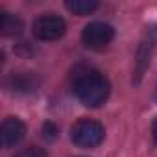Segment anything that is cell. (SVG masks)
I'll return each mask as SVG.
<instances>
[{"label":"cell","instance_id":"1","mask_svg":"<svg viewBox=\"0 0 157 157\" xmlns=\"http://www.w3.org/2000/svg\"><path fill=\"white\" fill-rule=\"evenodd\" d=\"M72 89L83 105L87 107H100L111 91L109 80L98 70L94 68H82L76 70L74 74V82H72Z\"/></svg>","mask_w":157,"mask_h":157},{"label":"cell","instance_id":"2","mask_svg":"<svg viewBox=\"0 0 157 157\" xmlns=\"http://www.w3.org/2000/svg\"><path fill=\"white\" fill-rule=\"evenodd\" d=\"M105 129L93 118H80L70 129V139L80 148H96L104 140Z\"/></svg>","mask_w":157,"mask_h":157},{"label":"cell","instance_id":"3","mask_svg":"<svg viewBox=\"0 0 157 157\" xmlns=\"http://www.w3.org/2000/svg\"><path fill=\"white\" fill-rule=\"evenodd\" d=\"M115 37V30L107 22H91L83 28V44L91 50H104Z\"/></svg>","mask_w":157,"mask_h":157},{"label":"cell","instance_id":"4","mask_svg":"<svg viewBox=\"0 0 157 157\" xmlns=\"http://www.w3.org/2000/svg\"><path fill=\"white\" fill-rule=\"evenodd\" d=\"M67 24L57 15H43L33 22V35L41 41H57L65 35Z\"/></svg>","mask_w":157,"mask_h":157},{"label":"cell","instance_id":"5","mask_svg":"<svg viewBox=\"0 0 157 157\" xmlns=\"http://www.w3.org/2000/svg\"><path fill=\"white\" fill-rule=\"evenodd\" d=\"M155 44H157V28H150L146 30L142 41H140V46H139V52H137V63H135V82H139L144 70L148 68L150 65V59H151V54L155 50Z\"/></svg>","mask_w":157,"mask_h":157},{"label":"cell","instance_id":"6","mask_svg":"<svg viewBox=\"0 0 157 157\" xmlns=\"http://www.w3.org/2000/svg\"><path fill=\"white\" fill-rule=\"evenodd\" d=\"M26 135V126L22 120L15 118V117H8L2 122V129H0V137H2V146L4 148H11L15 144H19Z\"/></svg>","mask_w":157,"mask_h":157},{"label":"cell","instance_id":"7","mask_svg":"<svg viewBox=\"0 0 157 157\" xmlns=\"http://www.w3.org/2000/svg\"><path fill=\"white\" fill-rule=\"evenodd\" d=\"M37 78L33 74H28V72H21V74H13L10 80H8V87L11 91H17V93H30L37 87Z\"/></svg>","mask_w":157,"mask_h":157},{"label":"cell","instance_id":"8","mask_svg":"<svg viewBox=\"0 0 157 157\" xmlns=\"http://www.w3.org/2000/svg\"><path fill=\"white\" fill-rule=\"evenodd\" d=\"M22 21L11 13H2V19H0V32L6 37H13V35H21L22 33Z\"/></svg>","mask_w":157,"mask_h":157},{"label":"cell","instance_id":"9","mask_svg":"<svg viewBox=\"0 0 157 157\" xmlns=\"http://www.w3.org/2000/svg\"><path fill=\"white\" fill-rule=\"evenodd\" d=\"M65 6L74 15H89L98 8V2L96 0H68Z\"/></svg>","mask_w":157,"mask_h":157},{"label":"cell","instance_id":"10","mask_svg":"<svg viewBox=\"0 0 157 157\" xmlns=\"http://www.w3.org/2000/svg\"><path fill=\"white\" fill-rule=\"evenodd\" d=\"M15 157H48V153L39 146H28V148L21 150Z\"/></svg>","mask_w":157,"mask_h":157},{"label":"cell","instance_id":"11","mask_svg":"<svg viewBox=\"0 0 157 157\" xmlns=\"http://www.w3.org/2000/svg\"><path fill=\"white\" fill-rule=\"evenodd\" d=\"M56 133H57V129H56V126H54V124L46 122V124L43 126V137H46V139H54V137H56Z\"/></svg>","mask_w":157,"mask_h":157},{"label":"cell","instance_id":"12","mask_svg":"<svg viewBox=\"0 0 157 157\" xmlns=\"http://www.w3.org/2000/svg\"><path fill=\"white\" fill-rule=\"evenodd\" d=\"M151 135H153V140H155V144H157V118H155L153 124H151Z\"/></svg>","mask_w":157,"mask_h":157}]
</instances>
